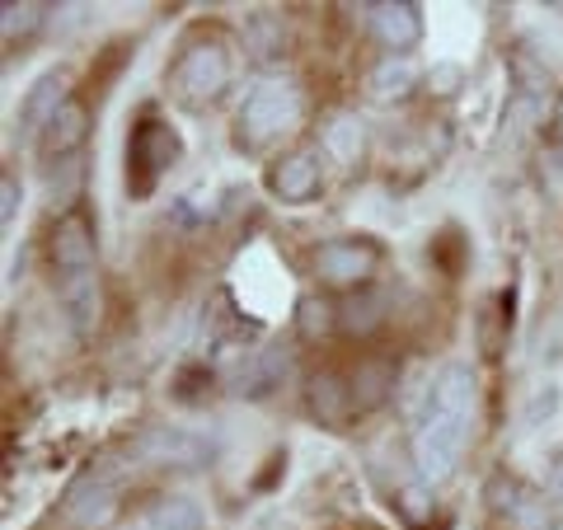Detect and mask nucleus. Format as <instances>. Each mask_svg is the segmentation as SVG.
<instances>
[{"mask_svg": "<svg viewBox=\"0 0 563 530\" xmlns=\"http://www.w3.org/2000/svg\"><path fill=\"white\" fill-rule=\"evenodd\" d=\"M474 399H479V376L470 362H446L428 385V404L413 428V470L422 488L446 484L465 461L474 432Z\"/></svg>", "mask_w": 563, "mask_h": 530, "instance_id": "f257e3e1", "label": "nucleus"}, {"mask_svg": "<svg viewBox=\"0 0 563 530\" xmlns=\"http://www.w3.org/2000/svg\"><path fill=\"white\" fill-rule=\"evenodd\" d=\"M235 80L231 47L221 38H192L169 66V90L184 109H211Z\"/></svg>", "mask_w": 563, "mask_h": 530, "instance_id": "f03ea898", "label": "nucleus"}, {"mask_svg": "<svg viewBox=\"0 0 563 530\" xmlns=\"http://www.w3.org/2000/svg\"><path fill=\"white\" fill-rule=\"evenodd\" d=\"M301 122V90L291 80H263L250 90V99L240 103L235 118V141L244 151L273 146L282 132H291Z\"/></svg>", "mask_w": 563, "mask_h": 530, "instance_id": "7ed1b4c3", "label": "nucleus"}, {"mask_svg": "<svg viewBox=\"0 0 563 530\" xmlns=\"http://www.w3.org/2000/svg\"><path fill=\"white\" fill-rule=\"evenodd\" d=\"M174 161H179V132H174L169 122H161L155 113H146L128 136V188H132V198L146 202L155 192V184L169 174Z\"/></svg>", "mask_w": 563, "mask_h": 530, "instance_id": "20e7f679", "label": "nucleus"}, {"mask_svg": "<svg viewBox=\"0 0 563 530\" xmlns=\"http://www.w3.org/2000/svg\"><path fill=\"white\" fill-rule=\"evenodd\" d=\"M314 277L324 287H339V291H362L372 287V277L380 268V244L362 240V235H339V240H324L310 258Z\"/></svg>", "mask_w": 563, "mask_h": 530, "instance_id": "39448f33", "label": "nucleus"}, {"mask_svg": "<svg viewBox=\"0 0 563 530\" xmlns=\"http://www.w3.org/2000/svg\"><path fill=\"white\" fill-rule=\"evenodd\" d=\"M66 90H70L66 70H43V76L29 85V95L20 99V113H14V136H20V146H38L43 132L52 128V118L70 103Z\"/></svg>", "mask_w": 563, "mask_h": 530, "instance_id": "423d86ee", "label": "nucleus"}, {"mask_svg": "<svg viewBox=\"0 0 563 530\" xmlns=\"http://www.w3.org/2000/svg\"><path fill=\"white\" fill-rule=\"evenodd\" d=\"M268 188H273V198L291 202V207L314 202V198H320V188H324V151L320 146H296V151H287L273 165Z\"/></svg>", "mask_w": 563, "mask_h": 530, "instance_id": "0eeeda50", "label": "nucleus"}, {"mask_svg": "<svg viewBox=\"0 0 563 530\" xmlns=\"http://www.w3.org/2000/svg\"><path fill=\"white\" fill-rule=\"evenodd\" d=\"M136 461L146 465H174V470H198L211 461V441L198 432H184V428H146L136 437Z\"/></svg>", "mask_w": 563, "mask_h": 530, "instance_id": "6e6552de", "label": "nucleus"}, {"mask_svg": "<svg viewBox=\"0 0 563 530\" xmlns=\"http://www.w3.org/2000/svg\"><path fill=\"white\" fill-rule=\"evenodd\" d=\"M122 511V493L103 474H85L66 488V521L76 530H109Z\"/></svg>", "mask_w": 563, "mask_h": 530, "instance_id": "1a4fd4ad", "label": "nucleus"}, {"mask_svg": "<svg viewBox=\"0 0 563 530\" xmlns=\"http://www.w3.org/2000/svg\"><path fill=\"white\" fill-rule=\"evenodd\" d=\"M372 10V33L380 47H390V57H409V47H418L422 38V10L413 0H380Z\"/></svg>", "mask_w": 563, "mask_h": 530, "instance_id": "9d476101", "label": "nucleus"}, {"mask_svg": "<svg viewBox=\"0 0 563 530\" xmlns=\"http://www.w3.org/2000/svg\"><path fill=\"white\" fill-rule=\"evenodd\" d=\"M47 258H52V273H85V268H95L99 244H95L90 221L76 217V211L62 217L57 231H52V240H47Z\"/></svg>", "mask_w": 563, "mask_h": 530, "instance_id": "9b49d317", "label": "nucleus"}, {"mask_svg": "<svg viewBox=\"0 0 563 530\" xmlns=\"http://www.w3.org/2000/svg\"><path fill=\"white\" fill-rule=\"evenodd\" d=\"M291 376V352L287 347H258L254 357H244V366L231 376V390L240 399H268L282 390V380Z\"/></svg>", "mask_w": 563, "mask_h": 530, "instance_id": "f8f14e48", "label": "nucleus"}, {"mask_svg": "<svg viewBox=\"0 0 563 530\" xmlns=\"http://www.w3.org/2000/svg\"><path fill=\"white\" fill-rule=\"evenodd\" d=\"M57 300L66 310V324L80 333H90L99 324V310H103V291H99V273L85 268V273H57Z\"/></svg>", "mask_w": 563, "mask_h": 530, "instance_id": "ddd939ff", "label": "nucleus"}, {"mask_svg": "<svg viewBox=\"0 0 563 530\" xmlns=\"http://www.w3.org/2000/svg\"><path fill=\"white\" fill-rule=\"evenodd\" d=\"M306 409L320 418V422H329V428H343V422L357 413V409H352V385H347V376H339V371H320V376H310V385H306Z\"/></svg>", "mask_w": 563, "mask_h": 530, "instance_id": "4468645a", "label": "nucleus"}, {"mask_svg": "<svg viewBox=\"0 0 563 530\" xmlns=\"http://www.w3.org/2000/svg\"><path fill=\"white\" fill-rule=\"evenodd\" d=\"M347 385H352V409L376 413L395 395V357H362L357 371L347 376Z\"/></svg>", "mask_w": 563, "mask_h": 530, "instance_id": "2eb2a0df", "label": "nucleus"}, {"mask_svg": "<svg viewBox=\"0 0 563 530\" xmlns=\"http://www.w3.org/2000/svg\"><path fill=\"white\" fill-rule=\"evenodd\" d=\"M385 320H390V296L376 287L347 291V300H339V329L352 333V339H372Z\"/></svg>", "mask_w": 563, "mask_h": 530, "instance_id": "dca6fc26", "label": "nucleus"}, {"mask_svg": "<svg viewBox=\"0 0 563 530\" xmlns=\"http://www.w3.org/2000/svg\"><path fill=\"white\" fill-rule=\"evenodd\" d=\"M85 136H90V109H85V99H70L66 109L52 118V128L43 132L38 151L47 155V161H62V155H80Z\"/></svg>", "mask_w": 563, "mask_h": 530, "instance_id": "f3484780", "label": "nucleus"}, {"mask_svg": "<svg viewBox=\"0 0 563 530\" xmlns=\"http://www.w3.org/2000/svg\"><path fill=\"white\" fill-rule=\"evenodd\" d=\"M418 80H422V70L413 57H380L372 66V76H366V95L376 103H404L418 90Z\"/></svg>", "mask_w": 563, "mask_h": 530, "instance_id": "a211bd4d", "label": "nucleus"}, {"mask_svg": "<svg viewBox=\"0 0 563 530\" xmlns=\"http://www.w3.org/2000/svg\"><path fill=\"white\" fill-rule=\"evenodd\" d=\"M244 43H250V57L258 66H277L287 57V24H282V14L258 10L250 20V29H244Z\"/></svg>", "mask_w": 563, "mask_h": 530, "instance_id": "6ab92c4d", "label": "nucleus"}, {"mask_svg": "<svg viewBox=\"0 0 563 530\" xmlns=\"http://www.w3.org/2000/svg\"><path fill=\"white\" fill-rule=\"evenodd\" d=\"M320 151L329 155V161H339V165H357L362 151H366V128H362V118L339 113V118H333L329 128H324Z\"/></svg>", "mask_w": 563, "mask_h": 530, "instance_id": "aec40b11", "label": "nucleus"}, {"mask_svg": "<svg viewBox=\"0 0 563 530\" xmlns=\"http://www.w3.org/2000/svg\"><path fill=\"white\" fill-rule=\"evenodd\" d=\"M47 10L52 5H43V0H5L0 5V38H5V47L29 43L47 24Z\"/></svg>", "mask_w": 563, "mask_h": 530, "instance_id": "412c9836", "label": "nucleus"}, {"mask_svg": "<svg viewBox=\"0 0 563 530\" xmlns=\"http://www.w3.org/2000/svg\"><path fill=\"white\" fill-rule=\"evenodd\" d=\"M146 521L155 530H202V507L192 498H179V493H169V498H155V507L146 511Z\"/></svg>", "mask_w": 563, "mask_h": 530, "instance_id": "4be33fe9", "label": "nucleus"}, {"mask_svg": "<svg viewBox=\"0 0 563 530\" xmlns=\"http://www.w3.org/2000/svg\"><path fill=\"white\" fill-rule=\"evenodd\" d=\"M43 179L52 202H76V192L85 184V155H62V161H43Z\"/></svg>", "mask_w": 563, "mask_h": 530, "instance_id": "5701e85b", "label": "nucleus"}, {"mask_svg": "<svg viewBox=\"0 0 563 530\" xmlns=\"http://www.w3.org/2000/svg\"><path fill=\"white\" fill-rule=\"evenodd\" d=\"M296 329H301V339H324L329 329H339V306H329L324 296H301V306H296Z\"/></svg>", "mask_w": 563, "mask_h": 530, "instance_id": "b1692460", "label": "nucleus"}, {"mask_svg": "<svg viewBox=\"0 0 563 530\" xmlns=\"http://www.w3.org/2000/svg\"><path fill=\"white\" fill-rule=\"evenodd\" d=\"M526 488L521 479H512V474H493V479L484 484V498H488V511H498V517H507L512 521V511L521 507V498H526Z\"/></svg>", "mask_w": 563, "mask_h": 530, "instance_id": "393cba45", "label": "nucleus"}, {"mask_svg": "<svg viewBox=\"0 0 563 530\" xmlns=\"http://www.w3.org/2000/svg\"><path fill=\"white\" fill-rule=\"evenodd\" d=\"M512 526L517 530H559V517H554V507L540 498V493H526L521 507L512 511Z\"/></svg>", "mask_w": 563, "mask_h": 530, "instance_id": "a878e982", "label": "nucleus"}, {"mask_svg": "<svg viewBox=\"0 0 563 530\" xmlns=\"http://www.w3.org/2000/svg\"><path fill=\"white\" fill-rule=\"evenodd\" d=\"M202 380L211 385V366H184L179 385H174V399H179V404H198L202 399Z\"/></svg>", "mask_w": 563, "mask_h": 530, "instance_id": "bb28decb", "label": "nucleus"}, {"mask_svg": "<svg viewBox=\"0 0 563 530\" xmlns=\"http://www.w3.org/2000/svg\"><path fill=\"white\" fill-rule=\"evenodd\" d=\"M20 202H24V188L14 184V174H5V179H0V225H14V217H20Z\"/></svg>", "mask_w": 563, "mask_h": 530, "instance_id": "cd10ccee", "label": "nucleus"}, {"mask_svg": "<svg viewBox=\"0 0 563 530\" xmlns=\"http://www.w3.org/2000/svg\"><path fill=\"white\" fill-rule=\"evenodd\" d=\"M544 132H550V141H554V151L563 155V95H559V103H554V113H550V128H544Z\"/></svg>", "mask_w": 563, "mask_h": 530, "instance_id": "c85d7f7f", "label": "nucleus"}, {"mask_svg": "<svg viewBox=\"0 0 563 530\" xmlns=\"http://www.w3.org/2000/svg\"><path fill=\"white\" fill-rule=\"evenodd\" d=\"M550 498H554V503H563V461L550 470Z\"/></svg>", "mask_w": 563, "mask_h": 530, "instance_id": "c756f323", "label": "nucleus"}, {"mask_svg": "<svg viewBox=\"0 0 563 530\" xmlns=\"http://www.w3.org/2000/svg\"><path fill=\"white\" fill-rule=\"evenodd\" d=\"M122 530H155V526H151L146 517H141V521H132V526H122Z\"/></svg>", "mask_w": 563, "mask_h": 530, "instance_id": "7c9ffc66", "label": "nucleus"}]
</instances>
